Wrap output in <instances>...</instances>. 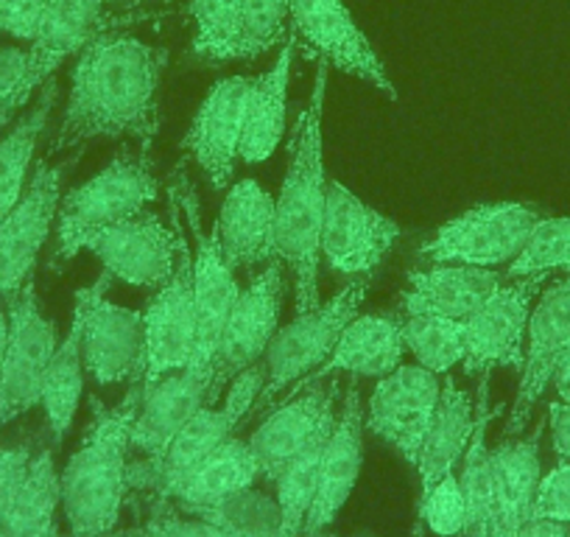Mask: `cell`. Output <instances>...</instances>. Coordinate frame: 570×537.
I'll return each instance as SVG.
<instances>
[{
    "label": "cell",
    "mask_w": 570,
    "mask_h": 537,
    "mask_svg": "<svg viewBox=\"0 0 570 537\" xmlns=\"http://www.w3.org/2000/svg\"><path fill=\"white\" fill-rule=\"evenodd\" d=\"M168 53L124 31H98L79 51L51 155L96 138H129L149 152L160 131V81Z\"/></svg>",
    "instance_id": "1"
},
{
    "label": "cell",
    "mask_w": 570,
    "mask_h": 537,
    "mask_svg": "<svg viewBox=\"0 0 570 537\" xmlns=\"http://www.w3.org/2000/svg\"><path fill=\"white\" fill-rule=\"evenodd\" d=\"M331 65L316 68L314 92L303 109L294 135L292 166L274 199V252L294 275L297 314L320 309V235L325 218V160H322V109Z\"/></svg>",
    "instance_id": "2"
},
{
    "label": "cell",
    "mask_w": 570,
    "mask_h": 537,
    "mask_svg": "<svg viewBox=\"0 0 570 537\" xmlns=\"http://www.w3.org/2000/svg\"><path fill=\"white\" fill-rule=\"evenodd\" d=\"M142 400V381L131 383L118 407L90 400V423L59 473L70 537H109L129 492L131 426Z\"/></svg>",
    "instance_id": "3"
},
{
    "label": "cell",
    "mask_w": 570,
    "mask_h": 537,
    "mask_svg": "<svg viewBox=\"0 0 570 537\" xmlns=\"http://www.w3.org/2000/svg\"><path fill=\"white\" fill-rule=\"evenodd\" d=\"M370 283V277H353V283H347L331 303L297 314L285 328H277L261 361L263 387L246 418H261L274 407V400L285 398L303 378L325 364L344 328L358 316Z\"/></svg>",
    "instance_id": "4"
},
{
    "label": "cell",
    "mask_w": 570,
    "mask_h": 537,
    "mask_svg": "<svg viewBox=\"0 0 570 537\" xmlns=\"http://www.w3.org/2000/svg\"><path fill=\"white\" fill-rule=\"evenodd\" d=\"M155 196L157 177L146 152H118L104 172L62 196L57 213V241L48 266L62 272L65 263L79 255V241L87 233L137 216L149 202H155Z\"/></svg>",
    "instance_id": "5"
},
{
    "label": "cell",
    "mask_w": 570,
    "mask_h": 537,
    "mask_svg": "<svg viewBox=\"0 0 570 537\" xmlns=\"http://www.w3.org/2000/svg\"><path fill=\"white\" fill-rule=\"evenodd\" d=\"M171 224L160 216L140 211L109 227L92 230L79 241V252L90 250L104 263V272L124 281L126 286L160 289L174 275L179 261V205L171 199Z\"/></svg>",
    "instance_id": "6"
},
{
    "label": "cell",
    "mask_w": 570,
    "mask_h": 537,
    "mask_svg": "<svg viewBox=\"0 0 570 537\" xmlns=\"http://www.w3.org/2000/svg\"><path fill=\"white\" fill-rule=\"evenodd\" d=\"M540 213L520 202L479 205L442 224L420 255L434 263H468V266H512L540 224Z\"/></svg>",
    "instance_id": "7"
},
{
    "label": "cell",
    "mask_w": 570,
    "mask_h": 537,
    "mask_svg": "<svg viewBox=\"0 0 570 537\" xmlns=\"http://www.w3.org/2000/svg\"><path fill=\"white\" fill-rule=\"evenodd\" d=\"M279 300H283V261L277 255L252 277L249 289L238 294L210 359V398L218 403L224 389L244 370L261 364L268 342L277 333Z\"/></svg>",
    "instance_id": "8"
},
{
    "label": "cell",
    "mask_w": 570,
    "mask_h": 537,
    "mask_svg": "<svg viewBox=\"0 0 570 537\" xmlns=\"http://www.w3.org/2000/svg\"><path fill=\"white\" fill-rule=\"evenodd\" d=\"M57 344V325L42 314L31 277L14 297H9V342L0 364V426L40 407L42 381Z\"/></svg>",
    "instance_id": "9"
},
{
    "label": "cell",
    "mask_w": 570,
    "mask_h": 537,
    "mask_svg": "<svg viewBox=\"0 0 570 537\" xmlns=\"http://www.w3.org/2000/svg\"><path fill=\"white\" fill-rule=\"evenodd\" d=\"M263 387V364L249 367L240 372L233 383L227 387V400L224 407H202L188 423L183 426L171 446L160 453L157 459H142V462L129 465V487H140V490L157 492L166 481L174 476L185 473L194 468L196 462L216 451L218 446L235 437V429L246 420L252 403H255L257 392Z\"/></svg>",
    "instance_id": "10"
},
{
    "label": "cell",
    "mask_w": 570,
    "mask_h": 537,
    "mask_svg": "<svg viewBox=\"0 0 570 537\" xmlns=\"http://www.w3.org/2000/svg\"><path fill=\"white\" fill-rule=\"evenodd\" d=\"M70 166L73 160L62 166L48 160L37 163L20 202L0 222V294L7 300L35 277L42 246L57 227L62 183Z\"/></svg>",
    "instance_id": "11"
},
{
    "label": "cell",
    "mask_w": 570,
    "mask_h": 537,
    "mask_svg": "<svg viewBox=\"0 0 570 537\" xmlns=\"http://www.w3.org/2000/svg\"><path fill=\"white\" fill-rule=\"evenodd\" d=\"M112 283L101 272L92 286L76 292V303L85 311L81 353L85 367L98 383H137L146 375V328L140 311H129L104 297Z\"/></svg>",
    "instance_id": "12"
},
{
    "label": "cell",
    "mask_w": 570,
    "mask_h": 537,
    "mask_svg": "<svg viewBox=\"0 0 570 537\" xmlns=\"http://www.w3.org/2000/svg\"><path fill=\"white\" fill-rule=\"evenodd\" d=\"M171 199L177 202L179 211L185 213L188 222L190 238H194V305H196V355L190 367L199 370H210L213 350H216L218 333H222L224 322H227L229 311H233L235 300H238L240 289L235 283L233 268L224 261L222 250H218L216 233L207 235L199 222V202H196L194 183L183 168H177L171 177Z\"/></svg>",
    "instance_id": "13"
},
{
    "label": "cell",
    "mask_w": 570,
    "mask_h": 537,
    "mask_svg": "<svg viewBox=\"0 0 570 537\" xmlns=\"http://www.w3.org/2000/svg\"><path fill=\"white\" fill-rule=\"evenodd\" d=\"M546 281L548 275L512 277L501 283L470 320H464L462 364L468 375H487L498 367H523L529 316Z\"/></svg>",
    "instance_id": "14"
},
{
    "label": "cell",
    "mask_w": 570,
    "mask_h": 537,
    "mask_svg": "<svg viewBox=\"0 0 570 537\" xmlns=\"http://www.w3.org/2000/svg\"><path fill=\"white\" fill-rule=\"evenodd\" d=\"M400 241L397 222L377 213L342 183H327L320 250L336 275L370 277Z\"/></svg>",
    "instance_id": "15"
},
{
    "label": "cell",
    "mask_w": 570,
    "mask_h": 537,
    "mask_svg": "<svg viewBox=\"0 0 570 537\" xmlns=\"http://www.w3.org/2000/svg\"><path fill=\"white\" fill-rule=\"evenodd\" d=\"M442 381L425 367H403L383 375L364 409V429L392 446L409 465L420 462L436 403H440Z\"/></svg>",
    "instance_id": "16"
},
{
    "label": "cell",
    "mask_w": 570,
    "mask_h": 537,
    "mask_svg": "<svg viewBox=\"0 0 570 537\" xmlns=\"http://www.w3.org/2000/svg\"><path fill=\"white\" fill-rule=\"evenodd\" d=\"M146 328V375L142 383L160 381L168 372L190 367L196 355V305H194V246L179 238V261L168 283L157 289L142 311Z\"/></svg>",
    "instance_id": "17"
},
{
    "label": "cell",
    "mask_w": 570,
    "mask_h": 537,
    "mask_svg": "<svg viewBox=\"0 0 570 537\" xmlns=\"http://www.w3.org/2000/svg\"><path fill=\"white\" fill-rule=\"evenodd\" d=\"M109 0H48L42 23L29 42L23 79L0 109V129H7L29 98L46 85L53 70L68 57L79 53L101 31V14Z\"/></svg>",
    "instance_id": "18"
},
{
    "label": "cell",
    "mask_w": 570,
    "mask_h": 537,
    "mask_svg": "<svg viewBox=\"0 0 570 537\" xmlns=\"http://www.w3.org/2000/svg\"><path fill=\"white\" fill-rule=\"evenodd\" d=\"M570 348V275L551 283L540 300L534 303L529 316V331H525V353L520 367L518 394L509 414V423L503 429V440L523 435L529 426L531 412L551 387V375L557 361Z\"/></svg>",
    "instance_id": "19"
},
{
    "label": "cell",
    "mask_w": 570,
    "mask_h": 537,
    "mask_svg": "<svg viewBox=\"0 0 570 537\" xmlns=\"http://www.w3.org/2000/svg\"><path fill=\"white\" fill-rule=\"evenodd\" d=\"M288 20L294 35L322 53L331 68L366 81L389 98H397L381 57L370 46L364 31L355 26L344 0H288Z\"/></svg>",
    "instance_id": "20"
},
{
    "label": "cell",
    "mask_w": 570,
    "mask_h": 537,
    "mask_svg": "<svg viewBox=\"0 0 570 537\" xmlns=\"http://www.w3.org/2000/svg\"><path fill=\"white\" fill-rule=\"evenodd\" d=\"M252 85H255L252 76H229L213 85L185 131L183 152L199 163L216 191H224L233 183Z\"/></svg>",
    "instance_id": "21"
},
{
    "label": "cell",
    "mask_w": 570,
    "mask_h": 537,
    "mask_svg": "<svg viewBox=\"0 0 570 537\" xmlns=\"http://www.w3.org/2000/svg\"><path fill=\"white\" fill-rule=\"evenodd\" d=\"M336 403L338 383L325 378V381L303 387L294 398L283 400L277 409H268L263 423L246 440L261 470V479H277L285 465L292 462L327 423L336 420Z\"/></svg>",
    "instance_id": "22"
},
{
    "label": "cell",
    "mask_w": 570,
    "mask_h": 537,
    "mask_svg": "<svg viewBox=\"0 0 570 537\" xmlns=\"http://www.w3.org/2000/svg\"><path fill=\"white\" fill-rule=\"evenodd\" d=\"M364 407H361L358 383H350L342 400V412L333 426L331 442L325 448L320 487H316L314 504H311V512L305 518L303 537H322V531L336 520V515L353 496L361 465H364Z\"/></svg>",
    "instance_id": "23"
},
{
    "label": "cell",
    "mask_w": 570,
    "mask_h": 537,
    "mask_svg": "<svg viewBox=\"0 0 570 537\" xmlns=\"http://www.w3.org/2000/svg\"><path fill=\"white\" fill-rule=\"evenodd\" d=\"M210 398V370L185 367L168 372L160 381L142 383V400L131 426V448L146 453V459H157L183 426L207 407Z\"/></svg>",
    "instance_id": "24"
},
{
    "label": "cell",
    "mask_w": 570,
    "mask_h": 537,
    "mask_svg": "<svg viewBox=\"0 0 570 537\" xmlns=\"http://www.w3.org/2000/svg\"><path fill=\"white\" fill-rule=\"evenodd\" d=\"M501 275L484 266L468 263H434L428 268H411L405 277V316H442L464 322L498 292Z\"/></svg>",
    "instance_id": "25"
},
{
    "label": "cell",
    "mask_w": 570,
    "mask_h": 537,
    "mask_svg": "<svg viewBox=\"0 0 570 537\" xmlns=\"http://www.w3.org/2000/svg\"><path fill=\"white\" fill-rule=\"evenodd\" d=\"M229 268H249L272 261L274 252V196L255 179H240L229 188L213 227Z\"/></svg>",
    "instance_id": "26"
},
{
    "label": "cell",
    "mask_w": 570,
    "mask_h": 537,
    "mask_svg": "<svg viewBox=\"0 0 570 537\" xmlns=\"http://www.w3.org/2000/svg\"><path fill=\"white\" fill-rule=\"evenodd\" d=\"M405 353L403 322L394 316H355L344 333L338 336L336 348L327 355L320 370L297 383L283 400L294 398L303 387L316 381H325L333 372H350L361 378H383L400 367Z\"/></svg>",
    "instance_id": "27"
},
{
    "label": "cell",
    "mask_w": 570,
    "mask_h": 537,
    "mask_svg": "<svg viewBox=\"0 0 570 537\" xmlns=\"http://www.w3.org/2000/svg\"><path fill=\"white\" fill-rule=\"evenodd\" d=\"M540 437L542 426H537L529 437H512L490 451L495 537H509L531 518V504L542 476Z\"/></svg>",
    "instance_id": "28"
},
{
    "label": "cell",
    "mask_w": 570,
    "mask_h": 537,
    "mask_svg": "<svg viewBox=\"0 0 570 537\" xmlns=\"http://www.w3.org/2000/svg\"><path fill=\"white\" fill-rule=\"evenodd\" d=\"M475 431V403L468 392L445 372L442 381L440 403H436L434 420L428 429L425 442H422L420 462H416V473H420V498H416V509L425 504L436 485L445 476L456 473L459 462L464 459L470 446V437Z\"/></svg>",
    "instance_id": "29"
},
{
    "label": "cell",
    "mask_w": 570,
    "mask_h": 537,
    "mask_svg": "<svg viewBox=\"0 0 570 537\" xmlns=\"http://www.w3.org/2000/svg\"><path fill=\"white\" fill-rule=\"evenodd\" d=\"M294 51H297V35H294V29H288V37H285L274 65L266 74L257 76L255 85H252L244 138H240V160L249 163V166L268 160L283 140Z\"/></svg>",
    "instance_id": "30"
},
{
    "label": "cell",
    "mask_w": 570,
    "mask_h": 537,
    "mask_svg": "<svg viewBox=\"0 0 570 537\" xmlns=\"http://www.w3.org/2000/svg\"><path fill=\"white\" fill-rule=\"evenodd\" d=\"M257 479H261V470H257V462L246 440L229 437L224 446L207 453L190 470L174 476L157 492L163 498H174L183 509H190L222 501V498L246 490V487H255Z\"/></svg>",
    "instance_id": "31"
},
{
    "label": "cell",
    "mask_w": 570,
    "mask_h": 537,
    "mask_svg": "<svg viewBox=\"0 0 570 537\" xmlns=\"http://www.w3.org/2000/svg\"><path fill=\"white\" fill-rule=\"evenodd\" d=\"M81 333H85V311L76 303L68 336L57 344V353H53L46 370V381H42L40 407L46 409L48 429L57 442H62L73 426L81 403V389H85V381H81V361H85Z\"/></svg>",
    "instance_id": "32"
},
{
    "label": "cell",
    "mask_w": 570,
    "mask_h": 537,
    "mask_svg": "<svg viewBox=\"0 0 570 537\" xmlns=\"http://www.w3.org/2000/svg\"><path fill=\"white\" fill-rule=\"evenodd\" d=\"M487 426H490V372L479 375L475 400V431L464 453V470L459 476L464 490V531L459 537H495L490 487V451H487Z\"/></svg>",
    "instance_id": "33"
},
{
    "label": "cell",
    "mask_w": 570,
    "mask_h": 537,
    "mask_svg": "<svg viewBox=\"0 0 570 537\" xmlns=\"http://www.w3.org/2000/svg\"><path fill=\"white\" fill-rule=\"evenodd\" d=\"M57 92V81L48 79L40 87V98L31 107V113H26L7 138L0 140V222L18 205L26 185H29V168L35 163L37 144L46 131L48 118H51Z\"/></svg>",
    "instance_id": "34"
},
{
    "label": "cell",
    "mask_w": 570,
    "mask_h": 537,
    "mask_svg": "<svg viewBox=\"0 0 570 537\" xmlns=\"http://www.w3.org/2000/svg\"><path fill=\"white\" fill-rule=\"evenodd\" d=\"M59 504H62V490H59L53 453L40 451L31 459L29 476L0 526L9 531V537H53Z\"/></svg>",
    "instance_id": "35"
},
{
    "label": "cell",
    "mask_w": 570,
    "mask_h": 537,
    "mask_svg": "<svg viewBox=\"0 0 570 537\" xmlns=\"http://www.w3.org/2000/svg\"><path fill=\"white\" fill-rule=\"evenodd\" d=\"M338 418V414H336ZM333 423H327L292 462L285 465L283 473L274 479V487H277V501L279 509H283L285 529L292 537H303L305 531V518L311 512V504H314L316 487H320V473H322V459H325V448L331 442Z\"/></svg>",
    "instance_id": "36"
},
{
    "label": "cell",
    "mask_w": 570,
    "mask_h": 537,
    "mask_svg": "<svg viewBox=\"0 0 570 537\" xmlns=\"http://www.w3.org/2000/svg\"><path fill=\"white\" fill-rule=\"evenodd\" d=\"M185 512L210 520L238 537H292L285 529L277 496H268L255 487H246V490L233 492L222 501L205 504V507H190Z\"/></svg>",
    "instance_id": "37"
},
{
    "label": "cell",
    "mask_w": 570,
    "mask_h": 537,
    "mask_svg": "<svg viewBox=\"0 0 570 537\" xmlns=\"http://www.w3.org/2000/svg\"><path fill=\"white\" fill-rule=\"evenodd\" d=\"M194 14V57L205 65L246 59L244 0H190Z\"/></svg>",
    "instance_id": "38"
},
{
    "label": "cell",
    "mask_w": 570,
    "mask_h": 537,
    "mask_svg": "<svg viewBox=\"0 0 570 537\" xmlns=\"http://www.w3.org/2000/svg\"><path fill=\"white\" fill-rule=\"evenodd\" d=\"M405 350L414 353L420 367L434 375H445L464 359V322L442 316H403Z\"/></svg>",
    "instance_id": "39"
},
{
    "label": "cell",
    "mask_w": 570,
    "mask_h": 537,
    "mask_svg": "<svg viewBox=\"0 0 570 537\" xmlns=\"http://www.w3.org/2000/svg\"><path fill=\"white\" fill-rule=\"evenodd\" d=\"M551 272L570 275V216L540 218L525 250L509 266V277L551 275Z\"/></svg>",
    "instance_id": "40"
},
{
    "label": "cell",
    "mask_w": 570,
    "mask_h": 537,
    "mask_svg": "<svg viewBox=\"0 0 570 537\" xmlns=\"http://www.w3.org/2000/svg\"><path fill=\"white\" fill-rule=\"evenodd\" d=\"M288 0H244V53L255 59L285 40Z\"/></svg>",
    "instance_id": "41"
},
{
    "label": "cell",
    "mask_w": 570,
    "mask_h": 537,
    "mask_svg": "<svg viewBox=\"0 0 570 537\" xmlns=\"http://www.w3.org/2000/svg\"><path fill=\"white\" fill-rule=\"evenodd\" d=\"M109 537H238L222 526L210 524L205 518H185V515H155L146 524L129 526V529H115Z\"/></svg>",
    "instance_id": "42"
},
{
    "label": "cell",
    "mask_w": 570,
    "mask_h": 537,
    "mask_svg": "<svg viewBox=\"0 0 570 537\" xmlns=\"http://www.w3.org/2000/svg\"><path fill=\"white\" fill-rule=\"evenodd\" d=\"M531 518L559 520L570 524V462L559 459L548 473L540 476L534 504H531Z\"/></svg>",
    "instance_id": "43"
},
{
    "label": "cell",
    "mask_w": 570,
    "mask_h": 537,
    "mask_svg": "<svg viewBox=\"0 0 570 537\" xmlns=\"http://www.w3.org/2000/svg\"><path fill=\"white\" fill-rule=\"evenodd\" d=\"M46 9L48 0H0V35L31 42Z\"/></svg>",
    "instance_id": "44"
},
{
    "label": "cell",
    "mask_w": 570,
    "mask_h": 537,
    "mask_svg": "<svg viewBox=\"0 0 570 537\" xmlns=\"http://www.w3.org/2000/svg\"><path fill=\"white\" fill-rule=\"evenodd\" d=\"M31 459H35V453H31L29 446L0 448V524L12 509L14 498H18L20 487L29 476Z\"/></svg>",
    "instance_id": "45"
},
{
    "label": "cell",
    "mask_w": 570,
    "mask_h": 537,
    "mask_svg": "<svg viewBox=\"0 0 570 537\" xmlns=\"http://www.w3.org/2000/svg\"><path fill=\"white\" fill-rule=\"evenodd\" d=\"M26 57H29V53H26L23 48L0 46V109L9 101V96L14 92L18 81L23 79Z\"/></svg>",
    "instance_id": "46"
},
{
    "label": "cell",
    "mask_w": 570,
    "mask_h": 537,
    "mask_svg": "<svg viewBox=\"0 0 570 537\" xmlns=\"http://www.w3.org/2000/svg\"><path fill=\"white\" fill-rule=\"evenodd\" d=\"M548 431H551V446L559 459L570 462V407L564 403H551L548 407Z\"/></svg>",
    "instance_id": "47"
},
{
    "label": "cell",
    "mask_w": 570,
    "mask_h": 537,
    "mask_svg": "<svg viewBox=\"0 0 570 537\" xmlns=\"http://www.w3.org/2000/svg\"><path fill=\"white\" fill-rule=\"evenodd\" d=\"M509 537H570V524H559V520L548 518H529Z\"/></svg>",
    "instance_id": "48"
},
{
    "label": "cell",
    "mask_w": 570,
    "mask_h": 537,
    "mask_svg": "<svg viewBox=\"0 0 570 537\" xmlns=\"http://www.w3.org/2000/svg\"><path fill=\"white\" fill-rule=\"evenodd\" d=\"M551 383H553V389H557V394H559V403L570 407V348L564 350L562 359H559L557 367H553Z\"/></svg>",
    "instance_id": "49"
},
{
    "label": "cell",
    "mask_w": 570,
    "mask_h": 537,
    "mask_svg": "<svg viewBox=\"0 0 570 537\" xmlns=\"http://www.w3.org/2000/svg\"><path fill=\"white\" fill-rule=\"evenodd\" d=\"M7 342H9V311H3V305H0V364H3V355H7Z\"/></svg>",
    "instance_id": "50"
},
{
    "label": "cell",
    "mask_w": 570,
    "mask_h": 537,
    "mask_svg": "<svg viewBox=\"0 0 570 537\" xmlns=\"http://www.w3.org/2000/svg\"><path fill=\"white\" fill-rule=\"evenodd\" d=\"M0 537H9V531L3 529V526H0Z\"/></svg>",
    "instance_id": "51"
},
{
    "label": "cell",
    "mask_w": 570,
    "mask_h": 537,
    "mask_svg": "<svg viewBox=\"0 0 570 537\" xmlns=\"http://www.w3.org/2000/svg\"><path fill=\"white\" fill-rule=\"evenodd\" d=\"M53 537H59V529H57V535H53Z\"/></svg>",
    "instance_id": "52"
},
{
    "label": "cell",
    "mask_w": 570,
    "mask_h": 537,
    "mask_svg": "<svg viewBox=\"0 0 570 537\" xmlns=\"http://www.w3.org/2000/svg\"><path fill=\"white\" fill-rule=\"evenodd\" d=\"M137 3H140V0H137Z\"/></svg>",
    "instance_id": "53"
}]
</instances>
